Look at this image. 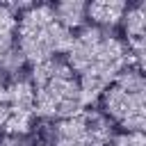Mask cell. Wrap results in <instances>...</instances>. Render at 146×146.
<instances>
[{
    "mask_svg": "<svg viewBox=\"0 0 146 146\" xmlns=\"http://www.w3.org/2000/svg\"><path fill=\"white\" fill-rule=\"evenodd\" d=\"M16 9L11 5H0V62L16 50Z\"/></svg>",
    "mask_w": 146,
    "mask_h": 146,
    "instance_id": "9c48e42d",
    "label": "cell"
},
{
    "mask_svg": "<svg viewBox=\"0 0 146 146\" xmlns=\"http://www.w3.org/2000/svg\"><path fill=\"white\" fill-rule=\"evenodd\" d=\"M100 114L123 132H144L146 123V82L135 66L125 68L103 94Z\"/></svg>",
    "mask_w": 146,
    "mask_h": 146,
    "instance_id": "277c9868",
    "label": "cell"
},
{
    "mask_svg": "<svg viewBox=\"0 0 146 146\" xmlns=\"http://www.w3.org/2000/svg\"><path fill=\"white\" fill-rule=\"evenodd\" d=\"M14 139V137H11ZM9 146H43V144H34V141H23V139H14V144Z\"/></svg>",
    "mask_w": 146,
    "mask_h": 146,
    "instance_id": "4fadbf2b",
    "label": "cell"
},
{
    "mask_svg": "<svg viewBox=\"0 0 146 146\" xmlns=\"http://www.w3.org/2000/svg\"><path fill=\"white\" fill-rule=\"evenodd\" d=\"M34 89L30 78H11L7 82V94H5V112H2V123L0 130L7 132V137L23 139L32 125H34Z\"/></svg>",
    "mask_w": 146,
    "mask_h": 146,
    "instance_id": "8992f818",
    "label": "cell"
},
{
    "mask_svg": "<svg viewBox=\"0 0 146 146\" xmlns=\"http://www.w3.org/2000/svg\"><path fill=\"white\" fill-rule=\"evenodd\" d=\"M125 9H128V2L123 0H96L87 5V18L96 27L114 30L116 25H121Z\"/></svg>",
    "mask_w": 146,
    "mask_h": 146,
    "instance_id": "ba28073f",
    "label": "cell"
},
{
    "mask_svg": "<svg viewBox=\"0 0 146 146\" xmlns=\"http://www.w3.org/2000/svg\"><path fill=\"white\" fill-rule=\"evenodd\" d=\"M66 66L80 82L84 103H94L100 94L130 66H135L125 41L114 34V30H103L96 25L80 27L66 48ZM137 68V66H135Z\"/></svg>",
    "mask_w": 146,
    "mask_h": 146,
    "instance_id": "6da1fadb",
    "label": "cell"
},
{
    "mask_svg": "<svg viewBox=\"0 0 146 146\" xmlns=\"http://www.w3.org/2000/svg\"><path fill=\"white\" fill-rule=\"evenodd\" d=\"M71 32L57 21L52 5H30L18 14L16 25V50L25 64H43L66 52Z\"/></svg>",
    "mask_w": 146,
    "mask_h": 146,
    "instance_id": "3957f363",
    "label": "cell"
},
{
    "mask_svg": "<svg viewBox=\"0 0 146 146\" xmlns=\"http://www.w3.org/2000/svg\"><path fill=\"white\" fill-rule=\"evenodd\" d=\"M123 41L130 50V57L139 71H144V55H146V0H139L135 5H128L123 18Z\"/></svg>",
    "mask_w": 146,
    "mask_h": 146,
    "instance_id": "52a82bcc",
    "label": "cell"
},
{
    "mask_svg": "<svg viewBox=\"0 0 146 146\" xmlns=\"http://www.w3.org/2000/svg\"><path fill=\"white\" fill-rule=\"evenodd\" d=\"M105 146H146L144 132H116Z\"/></svg>",
    "mask_w": 146,
    "mask_h": 146,
    "instance_id": "8fae6325",
    "label": "cell"
},
{
    "mask_svg": "<svg viewBox=\"0 0 146 146\" xmlns=\"http://www.w3.org/2000/svg\"><path fill=\"white\" fill-rule=\"evenodd\" d=\"M34 89V114L43 121H62L87 107L82 89L64 59L55 57L32 66L30 75Z\"/></svg>",
    "mask_w": 146,
    "mask_h": 146,
    "instance_id": "7a4b0ae2",
    "label": "cell"
},
{
    "mask_svg": "<svg viewBox=\"0 0 146 146\" xmlns=\"http://www.w3.org/2000/svg\"><path fill=\"white\" fill-rule=\"evenodd\" d=\"M7 75L0 71V123H2V112H5V94H7Z\"/></svg>",
    "mask_w": 146,
    "mask_h": 146,
    "instance_id": "7c38bea8",
    "label": "cell"
},
{
    "mask_svg": "<svg viewBox=\"0 0 146 146\" xmlns=\"http://www.w3.org/2000/svg\"><path fill=\"white\" fill-rule=\"evenodd\" d=\"M114 125L94 110H82L68 119L55 121L48 132V146H105Z\"/></svg>",
    "mask_w": 146,
    "mask_h": 146,
    "instance_id": "5b68a950",
    "label": "cell"
},
{
    "mask_svg": "<svg viewBox=\"0 0 146 146\" xmlns=\"http://www.w3.org/2000/svg\"><path fill=\"white\" fill-rule=\"evenodd\" d=\"M57 21L73 34V30L78 32L80 27H84V21H87V2H80V0H66V2H59L52 7Z\"/></svg>",
    "mask_w": 146,
    "mask_h": 146,
    "instance_id": "30bf717a",
    "label": "cell"
}]
</instances>
